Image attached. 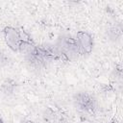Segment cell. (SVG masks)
I'll return each instance as SVG.
<instances>
[{
  "instance_id": "30bf717a",
  "label": "cell",
  "mask_w": 123,
  "mask_h": 123,
  "mask_svg": "<svg viewBox=\"0 0 123 123\" xmlns=\"http://www.w3.org/2000/svg\"><path fill=\"white\" fill-rule=\"evenodd\" d=\"M0 123H5V122H4V119L2 118V116H1V115H0Z\"/></svg>"
},
{
  "instance_id": "5b68a950",
  "label": "cell",
  "mask_w": 123,
  "mask_h": 123,
  "mask_svg": "<svg viewBox=\"0 0 123 123\" xmlns=\"http://www.w3.org/2000/svg\"><path fill=\"white\" fill-rule=\"evenodd\" d=\"M45 119L48 123H70L65 113L59 110L48 109L45 113Z\"/></svg>"
},
{
  "instance_id": "9c48e42d",
  "label": "cell",
  "mask_w": 123,
  "mask_h": 123,
  "mask_svg": "<svg viewBox=\"0 0 123 123\" xmlns=\"http://www.w3.org/2000/svg\"><path fill=\"white\" fill-rule=\"evenodd\" d=\"M106 123H121V122H120V121H118L117 119H111V120L107 121Z\"/></svg>"
},
{
  "instance_id": "3957f363",
  "label": "cell",
  "mask_w": 123,
  "mask_h": 123,
  "mask_svg": "<svg viewBox=\"0 0 123 123\" xmlns=\"http://www.w3.org/2000/svg\"><path fill=\"white\" fill-rule=\"evenodd\" d=\"M26 62L36 68H44L56 61H62L56 45L35 44L24 54Z\"/></svg>"
},
{
  "instance_id": "ba28073f",
  "label": "cell",
  "mask_w": 123,
  "mask_h": 123,
  "mask_svg": "<svg viewBox=\"0 0 123 123\" xmlns=\"http://www.w3.org/2000/svg\"><path fill=\"white\" fill-rule=\"evenodd\" d=\"M20 123H37L36 121L32 120V119H28V118H24L20 121Z\"/></svg>"
},
{
  "instance_id": "52a82bcc",
  "label": "cell",
  "mask_w": 123,
  "mask_h": 123,
  "mask_svg": "<svg viewBox=\"0 0 123 123\" xmlns=\"http://www.w3.org/2000/svg\"><path fill=\"white\" fill-rule=\"evenodd\" d=\"M7 62H8V58L2 51H0V66L6 64Z\"/></svg>"
},
{
  "instance_id": "6da1fadb",
  "label": "cell",
  "mask_w": 123,
  "mask_h": 123,
  "mask_svg": "<svg viewBox=\"0 0 123 123\" xmlns=\"http://www.w3.org/2000/svg\"><path fill=\"white\" fill-rule=\"evenodd\" d=\"M56 47L62 61H70L75 58L89 55L94 47L93 37L86 31H78L72 35L62 37Z\"/></svg>"
},
{
  "instance_id": "277c9868",
  "label": "cell",
  "mask_w": 123,
  "mask_h": 123,
  "mask_svg": "<svg viewBox=\"0 0 123 123\" xmlns=\"http://www.w3.org/2000/svg\"><path fill=\"white\" fill-rule=\"evenodd\" d=\"M73 105L78 111L86 115H92L98 110L97 99L87 91H78L73 95Z\"/></svg>"
},
{
  "instance_id": "8992f818",
  "label": "cell",
  "mask_w": 123,
  "mask_h": 123,
  "mask_svg": "<svg viewBox=\"0 0 123 123\" xmlns=\"http://www.w3.org/2000/svg\"><path fill=\"white\" fill-rule=\"evenodd\" d=\"M15 88H16V83L12 79H6L1 84V86H0L1 91L6 95L13 94L15 91Z\"/></svg>"
},
{
  "instance_id": "7a4b0ae2",
  "label": "cell",
  "mask_w": 123,
  "mask_h": 123,
  "mask_svg": "<svg viewBox=\"0 0 123 123\" xmlns=\"http://www.w3.org/2000/svg\"><path fill=\"white\" fill-rule=\"evenodd\" d=\"M2 35L7 46L16 53L24 55L36 44L31 35L20 27L6 26L2 30Z\"/></svg>"
}]
</instances>
